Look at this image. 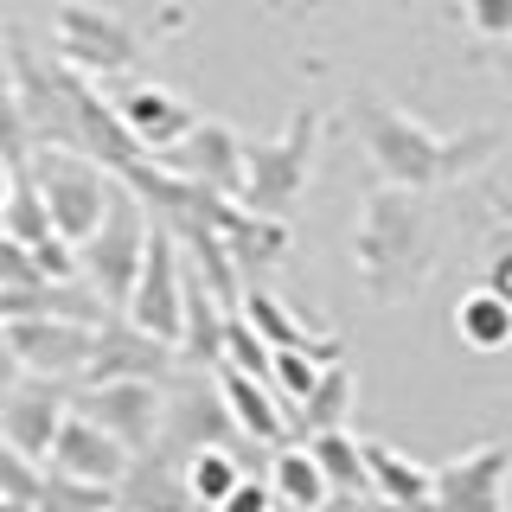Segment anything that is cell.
<instances>
[{
  "label": "cell",
  "instance_id": "6da1fadb",
  "mask_svg": "<svg viewBox=\"0 0 512 512\" xmlns=\"http://www.w3.org/2000/svg\"><path fill=\"white\" fill-rule=\"evenodd\" d=\"M346 122L359 135L365 160H372L378 186H397V192H436L461 173H474L480 160L500 148V128H474V135H436L429 122H416L410 109H397L391 96H372L359 90L346 103Z\"/></svg>",
  "mask_w": 512,
  "mask_h": 512
},
{
  "label": "cell",
  "instance_id": "7a4b0ae2",
  "mask_svg": "<svg viewBox=\"0 0 512 512\" xmlns=\"http://www.w3.org/2000/svg\"><path fill=\"white\" fill-rule=\"evenodd\" d=\"M436 224L423 212V192H397L378 186L359 212V231H352V263L372 282L378 301H404L416 282L436 269Z\"/></svg>",
  "mask_w": 512,
  "mask_h": 512
},
{
  "label": "cell",
  "instance_id": "3957f363",
  "mask_svg": "<svg viewBox=\"0 0 512 512\" xmlns=\"http://www.w3.org/2000/svg\"><path fill=\"white\" fill-rule=\"evenodd\" d=\"M314 148H320L314 109H295L288 128L269 141H244V192H237V205L256 218H288V205L301 199V186L314 173Z\"/></svg>",
  "mask_w": 512,
  "mask_h": 512
},
{
  "label": "cell",
  "instance_id": "277c9868",
  "mask_svg": "<svg viewBox=\"0 0 512 512\" xmlns=\"http://www.w3.org/2000/svg\"><path fill=\"white\" fill-rule=\"evenodd\" d=\"M148 237H154L148 199H141L135 186H116L109 218L96 224L90 244H77V269H84L90 295L109 301V314L128 308V295H135V276H141V256H148Z\"/></svg>",
  "mask_w": 512,
  "mask_h": 512
},
{
  "label": "cell",
  "instance_id": "5b68a950",
  "mask_svg": "<svg viewBox=\"0 0 512 512\" xmlns=\"http://www.w3.org/2000/svg\"><path fill=\"white\" fill-rule=\"evenodd\" d=\"M32 180L45 192V212H52L58 237L64 244H90L96 224L109 218V205H116V173L103 167V160L90 154H71V148H39L32 154Z\"/></svg>",
  "mask_w": 512,
  "mask_h": 512
},
{
  "label": "cell",
  "instance_id": "8992f818",
  "mask_svg": "<svg viewBox=\"0 0 512 512\" xmlns=\"http://www.w3.org/2000/svg\"><path fill=\"white\" fill-rule=\"evenodd\" d=\"M122 320L148 340L180 352V327H186V263H180V244H173V224L148 237V256H141V276H135V295H128Z\"/></svg>",
  "mask_w": 512,
  "mask_h": 512
},
{
  "label": "cell",
  "instance_id": "52a82bcc",
  "mask_svg": "<svg viewBox=\"0 0 512 512\" xmlns=\"http://www.w3.org/2000/svg\"><path fill=\"white\" fill-rule=\"evenodd\" d=\"M224 429H237V423H231V404H224V391H218V372L205 378L199 365H180V372L167 378V423H160L154 448L173 455V461H192L199 448H218Z\"/></svg>",
  "mask_w": 512,
  "mask_h": 512
},
{
  "label": "cell",
  "instance_id": "ba28073f",
  "mask_svg": "<svg viewBox=\"0 0 512 512\" xmlns=\"http://www.w3.org/2000/svg\"><path fill=\"white\" fill-rule=\"evenodd\" d=\"M0 333H7V346H13V359H20V372L84 384L90 365H96V333H103V327L58 320V314H20V320H7Z\"/></svg>",
  "mask_w": 512,
  "mask_h": 512
},
{
  "label": "cell",
  "instance_id": "9c48e42d",
  "mask_svg": "<svg viewBox=\"0 0 512 512\" xmlns=\"http://www.w3.org/2000/svg\"><path fill=\"white\" fill-rule=\"evenodd\" d=\"M58 58L84 77H128L141 45L109 7H96V0H58Z\"/></svg>",
  "mask_w": 512,
  "mask_h": 512
},
{
  "label": "cell",
  "instance_id": "30bf717a",
  "mask_svg": "<svg viewBox=\"0 0 512 512\" xmlns=\"http://www.w3.org/2000/svg\"><path fill=\"white\" fill-rule=\"evenodd\" d=\"M429 512H512V448L487 442L429 468Z\"/></svg>",
  "mask_w": 512,
  "mask_h": 512
},
{
  "label": "cell",
  "instance_id": "8fae6325",
  "mask_svg": "<svg viewBox=\"0 0 512 512\" xmlns=\"http://www.w3.org/2000/svg\"><path fill=\"white\" fill-rule=\"evenodd\" d=\"M77 410L116 429V442H128L135 455H148L160 442V423H167V378H96L84 384Z\"/></svg>",
  "mask_w": 512,
  "mask_h": 512
},
{
  "label": "cell",
  "instance_id": "7c38bea8",
  "mask_svg": "<svg viewBox=\"0 0 512 512\" xmlns=\"http://www.w3.org/2000/svg\"><path fill=\"white\" fill-rule=\"evenodd\" d=\"M160 173H173V180H192L205 192H224V199H237L244 192V135L224 122H192L180 141H173L167 154H154Z\"/></svg>",
  "mask_w": 512,
  "mask_h": 512
},
{
  "label": "cell",
  "instance_id": "4fadbf2b",
  "mask_svg": "<svg viewBox=\"0 0 512 512\" xmlns=\"http://www.w3.org/2000/svg\"><path fill=\"white\" fill-rule=\"evenodd\" d=\"M45 468H52V474H71V480H90V487H116V493H122L128 468H135V448L116 442V429H103L96 416H84V410L71 404V416H64L58 436H52Z\"/></svg>",
  "mask_w": 512,
  "mask_h": 512
},
{
  "label": "cell",
  "instance_id": "5bb4252c",
  "mask_svg": "<svg viewBox=\"0 0 512 512\" xmlns=\"http://www.w3.org/2000/svg\"><path fill=\"white\" fill-rule=\"evenodd\" d=\"M64 416H71L64 378H32V372H26V378L7 391V404H0V436L20 448L26 461H39V468H45V455H52V436H58Z\"/></svg>",
  "mask_w": 512,
  "mask_h": 512
},
{
  "label": "cell",
  "instance_id": "9a60e30c",
  "mask_svg": "<svg viewBox=\"0 0 512 512\" xmlns=\"http://www.w3.org/2000/svg\"><path fill=\"white\" fill-rule=\"evenodd\" d=\"M116 116H122L128 135H135V148L154 160V154H167L173 141H180L186 128L199 122V109L180 103V96L160 90V84H122V90H116Z\"/></svg>",
  "mask_w": 512,
  "mask_h": 512
},
{
  "label": "cell",
  "instance_id": "2e32d148",
  "mask_svg": "<svg viewBox=\"0 0 512 512\" xmlns=\"http://www.w3.org/2000/svg\"><path fill=\"white\" fill-rule=\"evenodd\" d=\"M218 391H224V404H231V423L237 429H244V436L250 442H288V429H295V423H288V416H282V404H276V384H269V378H244V372H224V365H218Z\"/></svg>",
  "mask_w": 512,
  "mask_h": 512
},
{
  "label": "cell",
  "instance_id": "e0dca14e",
  "mask_svg": "<svg viewBox=\"0 0 512 512\" xmlns=\"http://www.w3.org/2000/svg\"><path fill=\"white\" fill-rule=\"evenodd\" d=\"M122 506H135V512H205L199 500H192V487H186V461L167 468L160 448L135 455V468H128V480H122Z\"/></svg>",
  "mask_w": 512,
  "mask_h": 512
},
{
  "label": "cell",
  "instance_id": "ac0fdd59",
  "mask_svg": "<svg viewBox=\"0 0 512 512\" xmlns=\"http://www.w3.org/2000/svg\"><path fill=\"white\" fill-rule=\"evenodd\" d=\"M237 314H244V320H250V327L263 333V340L276 346V352H314L320 365H333V359H340V346H333V340H314V333H308L295 314L282 308V295H276V288H244V308H237Z\"/></svg>",
  "mask_w": 512,
  "mask_h": 512
},
{
  "label": "cell",
  "instance_id": "d6986e66",
  "mask_svg": "<svg viewBox=\"0 0 512 512\" xmlns=\"http://www.w3.org/2000/svg\"><path fill=\"white\" fill-rule=\"evenodd\" d=\"M269 487H276V500L295 506V512H327V500H333V487H327V474H320V461H314L308 442H282L276 448V461H269Z\"/></svg>",
  "mask_w": 512,
  "mask_h": 512
},
{
  "label": "cell",
  "instance_id": "ffe728a7",
  "mask_svg": "<svg viewBox=\"0 0 512 512\" xmlns=\"http://www.w3.org/2000/svg\"><path fill=\"white\" fill-rule=\"evenodd\" d=\"M365 474H372V493L391 506L429 512V468H416L410 455H397L391 442H365Z\"/></svg>",
  "mask_w": 512,
  "mask_h": 512
},
{
  "label": "cell",
  "instance_id": "44dd1931",
  "mask_svg": "<svg viewBox=\"0 0 512 512\" xmlns=\"http://www.w3.org/2000/svg\"><path fill=\"white\" fill-rule=\"evenodd\" d=\"M320 474H327L333 500H359V493H372V474H365V442H352L346 429H314L308 436Z\"/></svg>",
  "mask_w": 512,
  "mask_h": 512
},
{
  "label": "cell",
  "instance_id": "7402d4cb",
  "mask_svg": "<svg viewBox=\"0 0 512 512\" xmlns=\"http://www.w3.org/2000/svg\"><path fill=\"white\" fill-rule=\"evenodd\" d=\"M455 333L474 352H500V346H512V308L493 295V288H474V295H461V308H455Z\"/></svg>",
  "mask_w": 512,
  "mask_h": 512
},
{
  "label": "cell",
  "instance_id": "603a6c76",
  "mask_svg": "<svg viewBox=\"0 0 512 512\" xmlns=\"http://www.w3.org/2000/svg\"><path fill=\"white\" fill-rule=\"evenodd\" d=\"M0 231H7L13 244H26V250H39V244H52V237H58V224H52V212H45V192H39L32 173L13 180L7 212H0Z\"/></svg>",
  "mask_w": 512,
  "mask_h": 512
},
{
  "label": "cell",
  "instance_id": "cb8c5ba5",
  "mask_svg": "<svg viewBox=\"0 0 512 512\" xmlns=\"http://www.w3.org/2000/svg\"><path fill=\"white\" fill-rule=\"evenodd\" d=\"M346 416H352V372H346V359H333V365H320V384L301 404V423L314 436V429H346Z\"/></svg>",
  "mask_w": 512,
  "mask_h": 512
},
{
  "label": "cell",
  "instance_id": "d4e9b609",
  "mask_svg": "<svg viewBox=\"0 0 512 512\" xmlns=\"http://www.w3.org/2000/svg\"><path fill=\"white\" fill-rule=\"evenodd\" d=\"M237 480H244V468H237L231 448H199V455L186 461V487H192V500H199L205 512H218L224 500H231Z\"/></svg>",
  "mask_w": 512,
  "mask_h": 512
},
{
  "label": "cell",
  "instance_id": "484cf974",
  "mask_svg": "<svg viewBox=\"0 0 512 512\" xmlns=\"http://www.w3.org/2000/svg\"><path fill=\"white\" fill-rule=\"evenodd\" d=\"M218 365H224V372H244V378H269L276 346H269L244 314H231V320H224V359H218Z\"/></svg>",
  "mask_w": 512,
  "mask_h": 512
},
{
  "label": "cell",
  "instance_id": "4316f807",
  "mask_svg": "<svg viewBox=\"0 0 512 512\" xmlns=\"http://www.w3.org/2000/svg\"><path fill=\"white\" fill-rule=\"evenodd\" d=\"M116 500H122L116 487H90V480H71V474H45L32 512H109Z\"/></svg>",
  "mask_w": 512,
  "mask_h": 512
},
{
  "label": "cell",
  "instance_id": "83f0119b",
  "mask_svg": "<svg viewBox=\"0 0 512 512\" xmlns=\"http://www.w3.org/2000/svg\"><path fill=\"white\" fill-rule=\"evenodd\" d=\"M32 154H39L32 122H26V109H20V96H13V84L0 77V160H7L13 173H32Z\"/></svg>",
  "mask_w": 512,
  "mask_h": 512
},
{
  "label": "cell",
  "instance_id": "f1b7e54d",
  "mask_svg": "<svg viewBox=\"0 0 512 512\" xmlns=\"http://www.w3.org/2000/svg\"><path fill=\"white\" fill-rule=\"evenodd\" d=\"M269 384H276V397H288V404H308V391L320 384V359L314 352H276V365H269Z\"/></svg>",
  "mask_w": 512,
  "mask_h": 512
},
{
  "label": "cell",
  "instance_id": "f546056e",
  "mask_svg": "<svg viewBox=\"0 0 512 512\" xmlns=\"http://www.w3.org/2000/svg\"><path fill=\"white\" fill-rule=\"evenodd\" d=\"M39 487H45L39 461H26L20 448L0 436V493H7V500H20V506H32V500H39Z\"/></svg>",
  "mask_w": 512,
  "mask_h": 512
},
{
  "label": "cell",
  "instance_id": "4dcf8cb0",
  "mask_svg": "<svg viewBox=\"0 0 512 512\" xmlns=\"http://www.w3.org/2000/svg\"><path fill=\"white\" fill-rule=\"evenodd\" d=\"M461 13L480 39H512V0H461Z\"/></svg>",
  "mask_w": 512,
  "mask_h": 512
},
{
  "label": "cell",
  "instance_id": "1f68e13d",
  "mask_svg": "<svg viewBox=\"0 0 512 512\" xmlns=\"http://www.w3.org/2000/svg\"><path fill=\"white\" fill-rule=\"evenodd\" d=\"M282 500H276V487H269V480H237V493H231V500H224L218 512H276Z\"/></svg>",
  "mask_w": 512,
  "mask_h": 512
},
{
  "label": "cell",
  "instance_id": "d6a6232c",
  "mask_svg": "<svg viewBox=\"0 0 512 512\" xmlns=\"http://www.w3.org/2000/svg\"><path fill=\"white\" fill-rule=\"evenodd\" d=\"M487 288H493V295H500L506 308H512V244L493 250V263H487Z\"/></svg>",
  "mask_w": 512,
  "mask_h": 512
},
{
  "label": "cell",
  "instance_id": "836d02e7",
  "mask_svg": "<svg viewBox=\"0 0 512 512\" xmlns=\"http://www.w3.org/2000/svg\"><path fill=\"white\" fill-rule=\"evenodd\" d=\"M26 372H20V359H13V346H7V333H0V404H7V391L20 384Z\"/></svg>",
  "mask_w": 512,
  "mask_h": 512
},
{
  "label": "cell",
  "instance_id": "e575fe53",
  "mask_svg": "<svg viewBox=\"0 0 512 512\" xmlns=\"http://www.w3.org/2000/svg\"><path fill=\"white\" fill-rule=\"evenodd\" d=\"M13 180H20V173H13L7 160H0V212H7V192H13Z\"/></svg>",
  "mask_w": 512,
  "mask_h": 512
},
{
  "label": "cell",
  "instance_id": "d590c367",
  "mask_svg": "<svg viewBox=\"0 0 512 512\" xmlns=\"http://www.w3.org/2000/svg\"><path fill=\"white\" fill-rule=\"evenodd\" d=\"M0 327H7V295H0Z\"/></svg>",
  "mask_w": 512,
  "mask_h": 512
},
{
  "label": "cell",
  "instance_id": "8d00e7d4",
  "mask_svg": "<svg viewBox=\"0 0 512 512\" xmlns=\"http://www.w3.org/2000/svg\"><path fill=\"white\" fill-rule=\"evenodd\" d=\"M109 512H135V506H122V500H116V506H109Z\"/></svg>",
  "mask_w": 512,
  "mask_h": 512
},
{
  "label": "cell",
  "instance_id": "74e56055",
  "mask_svg": "<svg viewBox=\"0 0 512 512\" xmlns=\"http://www.w3.org/2000/svg\"><path fill=\"white\" fill-rule=\"evenodd\" d=\"M0 512H7V493H0Z\"/></svg>",
  "mask_w": 512,
  "mask_h": 512
}]
</instances>
